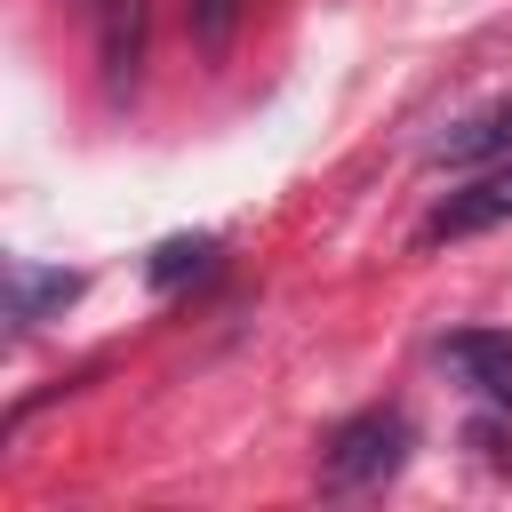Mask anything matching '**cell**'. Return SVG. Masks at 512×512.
<instances>
[{
  "mask_svg": "<svg viewBox=\"0 0 512 512\" xmlns=\"http://www.w3.org/2000/svg\"><path fill=\"white\" fill-rule=\"evenodd\" d=\"M400 464H408V416H400V408H360L352 424L328 432V448H320V488L360 496V488H384Z\"/></svg>",
  "mask_w": 512,
  "mask_h": 512,
  "instance_id": "6da1fadb",
  "label": "cell"
},
{
  "mask_svg": "<svg viewBox=\"0 0 512 512\" xmlns=\"http://www.w3.org/2000/svg\"><path fill=\"white\" fill-rule=\"evenodd\" d=\"M504 216H512V160L488 168L480 184L448 192V200L424 216V240H464V232H488V224H504Z\"/></svg>",
  "mask_w": 512,
  "mask_h": 512,
  "instance_id": "7a4b0ae2",
  "label": "cell"
},
{
  "mask_svg": "<svg viewBox=\"0 0 512 512\" xmlns=\"http://www.w3.org/2000/svg\"><path fill=\"white\" fill-rule=\"evenodd\" d=\"M440 360H448L480 400L512 408V336H496V328H456V336L440 344Z\"/></svg>",
  "mask_w": 512,
  "mask_h": 512,
  "instance_id": "3957f363",
  "label": "cell"
},
{
  "mask_svg": "<svg viewBox=\"0 0 512 512\" xmlns=\"http://www.w3.org/2000/svg\"><path fill=\"white\" fill-rule=\"evenodd\" d=\"M96 56H104L112 88L136 80V64H144V0H104L96 8Z\"/></svg>",
  "mask_w": 512,
  "mask_h": 512,
  "instance_id": "277c9868",
  "label": "cell"
},
{
  "mask_svg": "<svg viewBox=\"0 0 512 512\" xmlns=\"http://www.w3.org/2000/svg\"><path fill=\"white\" fill-rule=\"evenodd\" d=\"M496 152H512V96L432 136V160H448V168H464V160H496Z\"/></svg>",
  "mask_w": 512,
  "mask_h": 512,
  "instance_id": "5b68a950",
  "label": "cell"
},
{
  "mask_svg": "<svg viewBox=\"0 0 512 512\" xmlns=\"http://www.w3.org/2000/svg\"><path fill=\"white\" fill-rule=\"evenodd\" d=\"M8 296H16V320L32 328L48 304H72V296H80V272H32V264H16V272H8Z\"/></svg>",
  "mask_w": 512,
  "mask_h": 512,
  "instance_id": "8992f818",
  "label": "cell"
},
{
  "mask_svg": "<svg viewBox=\"0 0 512 512\" xmlns=\"http://www.w3.org/2000/svg\"><path fill=\"white\" fill-rule=\"evenodd\" d=\"M216 256V240H160L152 248V288H176V280H200Z\"/></svg>",
  "mask_w": 512,
  "mask_h": 512,
  "instance_id": "52a82bcc",
  "label": "cell"
},
{
  "mask_svg": "<svg viewBox=\"0 0 512 512\" xmlns=\"http://www.w3.org/2000/svg\"><path fill=\"white\" fill-rule=\"evenodd\" d=\"M184 8H192V40H200V56H224L232 32H240V0H184Z\"/></svg>",
  "mask_w": 512,
  "mask_h": 512,
  "instance_id": "ba28073f",
  "label": "cell"
}]
</instances>
